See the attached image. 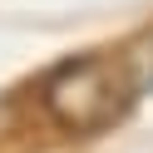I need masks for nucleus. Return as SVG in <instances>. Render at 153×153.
I'll return each mask as SVG.
<instances>
[{"mask_svg": "<svg viewBox=\"0 0 153 153\" xmlns=\"http://www.w3.org/2000/svg\"><path fill=\"white\" fill-rule=\"evenodd\" d=\"M119 59H123V69H128L133 89H138V99H143V94H153V25L123 45V50H119Z\"/></svg>", "mask_w": 153, "mask_h": 153, "instance_id": "f03ea898", "label": "nucleus"}, {"mask_svg": "<svg viewBox=\"0 0 153 153\" xmlns=\"http://www.w3.org/2000/svg\"><path fill=\"white\" fill-rule=\"evenodd\" d=\"M45 104L59 128L104 133L133 114L138 89H133L119 54H74L45 79Z\"/></svg>", "mask_w": 153, "mask_h": 153, "instance_id": "f257e3e1", "label": "nucleus"}]
</instances>
